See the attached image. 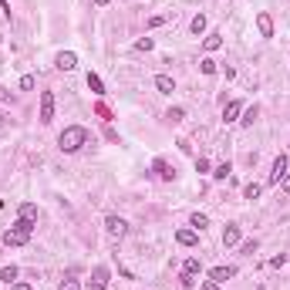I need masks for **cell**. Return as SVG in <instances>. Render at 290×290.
Masks as SVG:
<instances>
[{
    "instance_id": "cell-1",
    "label": "cell",
    "mask_w": 290,
    "mask_h": 290,
    "mask_svg": "<svg viewBox=\"0 0 290 290\" xmlns=\"http://www.w3.org/2000/svg\"><path fill=\"white\" fill-rule=\"evenodd\" d=\"M81 145H88V128H84V125H68V128L58 135V149L68 152V155L78 152Z\"/></svg>"
},
{
    "instance_id": "cell-2",
    "label": "cell",
    "mask_w": 290,
    "mask_h": 290,
    "mask_svg": "<svg viewBox=\"0 0 290 290\" xmlns=\"http://www.w3.org/2000/svg\"><path fill=\"white\" fill-rule=\"evenodd\" d=\"M31 233H34V223L31 219H17L10 230L3 233V247H24L31 240Z\"/></svg>"
},
{
    "instance_id": "cell-3",
    "label": "cell",
    "mask_w": 290,
    "mask_h": 290,
    "mask_svg": "<svg viewBox=\"0 0 290 290\" xmlns=\"http://www.w3.org/2000/svg\"><path fill=\"white\" fill-rule=\"evenodd\" d=\"M108 277H112V270H108L105 263H98L95 273H91V280H88V290H105L108 287Z\"/></svg>"
},
{
    "instance_id": "cell-4",
    "label": "cell",
    "mask_w": 290,
    "mask_h": 290,
    "mask_svg": "<svg viewBox=\"0 0 290 290\" xmlns=\"http://www.w3.org/2000/svg\"><path fill=\"white\" fill-rule=\"evenodd\" d=\"M287 155H277V159H273V169H270V179H267V182H270V186H280V179H284V175H287Z\"/></svg>"
},
{
    "instance_id": "cell-5",
    "label": "cell",
    "mask_w": 290,
    "mask_h": 290,
    "mask_svg": "<svg viewBox=\"0 0 290 290\" xmlns=\"http://www.w3.org/2000/svg\"><path fill=\"white\" fill-rule=\"evenodd\" d=\"M51 118H54V95L51 91H41V122L47 125Z\"/></svg>"
},
{
    "instance_id": "cell-6",
    "label": "cell",
    "mask_w": 290,
    "mask_h": 290,
    "mask_svg": "<svg viewBox=\"0 0 290 290\" xmlns=\"http://www.w3.org/2000/svg\"><path fill=\"white\" fill-rule=\"evenodd\" d=\"M152 172H159L162 182H172V179H175V166H169L166 159H155V162H152Z\"/></svg>"
},
{
    "instance_id": "cell-7",
    "label": "cell",
    "mask_w": 290,
    "mask_h": 290,
    "mask_svg": "<svg viewBox=\"0 0 290 290\" xmlns=\"http://www.w3.org/2000/svg\"><path fill=\"white\" fill-rule=\"evenodd\" d=\"M105 230L112 233V236H125L128 233V223L122 216H105Z\"/></svg>"
},
{
    "instance_id": "cell-8",
    "label": "cell",
    "mask_w": 290,
    "mask_h": 290,
    "mask_svg": "<svg viewBox=\"0 0 290 290\" xmlns=\"http://www.w3.org/2000/svg\"><path fill=\"white\" fill-rule=\"evenodd\" d=\"M54 64H58V71H75L78 68V54L75 51H61L58 58H54Z\"/></svg>"
},
{
    "instance_id": "cell-9",
    "label": "cell",
    "mask_w": 290,
    "mask_h": 290,
    "mask_svg": "<svg viewBox=\"0 0 290 290\" xmlns=\"http://www.w3.org/2000/svg\"><path fill=\"white\" fill-rule=\"evenodd\" d=\"M256 31H260V38H273V17L267 10L256 14Z\"/></svg>"
},
{
    "instance_id": "cell-10",
    "label": "cell",
    "mask_w": 290,
    "mask_h": 290,
    "mask_svg": "<svg viewBox=\"0 0 290 290\" xmlns=\"http://www.w3.org/2000/svg\"><path fill=\"white\" fill-rule=\"evenodd\" d=\"M233 277H236V267H213V270H209V280H216L219 287H223L226 280H233Z\"/></svg>"
},
{
    "instance_id": "cell-11",
    "label": "cell",
    "mask_w": 290,
    "mask_h": 290,
    "mask_svg": "<svg viewBox=\"0 0 290 290\" xmlns=\"http://www.w3.org/2000/svg\"><path fill=\"white\" fill-rule=\"evenodd\" d=\"M175 243L179 247H196L199 243V233L196 230H175Z\"/></svg>"
},
{
    "instance_id": "cell-12",
    "label": "cell",
    "mask_w": 290,
    "mask_h": 290,
    "mask_svg": "<svg viewBox=\"0 0 290 290\" xmlns=\"http://www.w3.org/2000/svg\"><path fill=\"white\" fill-rule=\"evenodd\" d=\"M219 47H223V34H219V31H213V34L203 38V51H206V54H213V51H219Z\"/></svg>"
},
{
    "instance_id": "cell-13",
    "label": "cell",
    "mask_w": 290,
    "mask_h": 290,
    "mask_svg": "<svg viewBox=\"0 0 290 290\" xmlns=\"http://www.w3.org/2000/svg\"><path fill=\"white\" fill-rule=\"evenodd\" d=\"M223 247H240V226H236V223H226V230H223Z\"/></svg>"
},
{
    "instance_id": "cell-14",
    "label": "cell",
    "mask_w": 290,
    "mask_h": 290,
    "mask_svg": "<svg viewBox=\"0 0 290 290\" xmlns=\"http://www.w3.org/2000/svg\"><path fill=\"white\" fill-rule=\"evenodd\" d=\"M155 88H159L162 95H172V91H175V81L169 75H159V78H155Z\"/></svg>"
},
{
    "instance_id": "cell-15",
    "label": "cell",
    "mask_w": 290,
    "mask_h": 290,
    "mask_svg": "<svg viewBox=\"0 0 290 290\" xmlns=\"http://www.w3.org/2000/svg\"><path fill=\"white\" fill-rule=\"evenodd\" d=\"M17 219H31V223H38V206L34 203H20V209H17Z\"/></svg>"
},
{
    "instance_id": "cell-16",
    "label": "cell",
    "mask_w": 290,
    "mask_h": 290,
    "mask_svg": "<svg viewBox=\"0 0 290 290\" xmlns=\"http://www.w3.org/2000/svg\"><path fill=\"white\" fill-rule=\"evenodd\" d=\"M206 24H209V20H206V14H196V17L189 20V31L199 38V34H206Z\"/></svg>"
},
{
    "instance_id": "cell-17",
    "label": "cell",
    "mask_w": 290,
    "mask_h": 290,
    "mask_svg": "<svg viewBox=\"0 0 290 290\" xmlns=\"http://www.w3.org/2000/svg\"><path fill=\"white\" fill-rule=\"evenodd\" d=\"M240 115H243V105H240V101H230V105L223 108V118H226V122H236Z\"/></svg>"
},
{
    "instance_id": "cell-18",
    "label": "cell",
    "mask_w": 290,
    "mask_h": 290,
    "mask_svg": "<svg viewBox=\"0 0 290 290\" xmlns=\"http://www.w3.org/2000/svg\"><path fill=\"white\" fill-rule=\"evenodd\" d=\"M230 172H233L230 162H219V166L213 169V179H216V182H223V179H230Z\"/></svg>"
},
{
    "instance_id": "cell-19",
    "label": "cell",
    "mask_w": 290,
    "mask_h": 290,
    "mask_svg": "<svg viewBox=\"0 0 290 290\" xmlns=\"http://www.w3.org/2000/svg\"><path fill=\"white\" fill-rule=\"evenodd\" d=\"M189 226L199 233V230H206V226H209V219H206L203 213H193V216H189Z\"/></svg>"
},
{
    "instance_id": "cell-20",
    "label": "cell",
    "mask_w": 290,
    "mask_h": 290,
    "mask_svg": "<svg viewBox=\"0 0 290 290\" xmlns=\"http://www.w3.org/2000/svg\"><path fill=\"white\" fill-rule=\"evenodd\" d=\"M0 280H3V284H17V267H14V263L3 267V270H0Z\"/></svg>"
},
{
    "instance_id": "cell-21",
    "label": "cell",
    "mask_w": 290,
    "mask_h": 290,
    "mask_svg": "<svg viewBox=\"0 0 290 290\" xmlns=\"http://www.w3.org/2000/svg\"><path fill=\"white\" fill-rule=\"evenodd\" d=\"M199 270H203V263H199L196 256H189V260L182 263V273H193V277H196V273H199Z\"/></svg>"
},
{
    "instance_id": "cell-22",
    "label": "cell",
    "mask_w": 290,
    "mask_h": 290,
    "mask_svg": "<svg viewBox=\"0 0 290 290\" xmlns=\"http://www.w3.org/2000/svg\"><path fill=\"white\" fill-rule=\"evenodd\" d=\"M88 88H91L95 95H105V84H101V78L98 75H88Z\"/></svg>"
},
{
    "instance_id": "cell-23",
    "label": "cell",
    "mask_w": 290,
    "mask_h": 290,
    "mask_svg": "<svg viewBox=\"0 0 290 290\" xmlns=\"http://www.w3.org/2000/svg\"><path fill=\"white\" fill-rule=\"evenodd\" d=\"M199 71H203V75H216V61L213 58H203V61H199Z\"/></svg>"
},
{
    "instance_id": "cell-24",
    "label": "cell",
    "mask_w": 290,
    "mask_h": 290,
    "mask_svg": "<svg viewBox=\"0 0 290 290\" xmlns=\"http://www.w3.org/2000/svg\"><path fill=\"white\" fill-rule=\"evenodd\" d=\"M256 196H260V186H256V182H250V186H243V199H256Z\"/></svg>"
},
{
    "instance_id": "cell-25",
    "label": "cell",
    "mask_w": 290,
    "mask_h": 290,
    "mask_svg": "<svg viewBox=\"0 0 290 290\" xmlns=\"http://www.w3.org/2000/svg\"><path fill=\"white\" fill-rule=\"evenodd\" d=\"M152 47H155L152 38H138V41H135V51H152Z\"/></svg>"
},
{
    "instance_id": "cell-26",
    "label": "cell",
    "mask_w": 290,
    "mask_h": 290,
    "mask_svg": "<svg viewBox=\"0 0 290 290\" xmlns=\"http://www.w3.org/2000/svg\"><path fill=\"white\" fill-rule=\"evenodd\" d=\"M169 122H172V125H179V122H182V118H186V112H182V108H169Z\"/></svg>"
},
{
    "instance_id": "cell-27",
    "label": "cell",
    "mask_w": 290,
    "mask_h": 290,
    "mask_svg": "<svg viewBox=\"0 0 290 290\" xmlns=\"http://www.w3.org/2000/svg\"><path fill=\"white\" fill-rule=\"evenodd\" d=\"M240 122H243V125H253V122H256V108H247V112H243V118H240Z\"/></svg>"
},
{
    "instance_id": "cell-28",
    "label": "cell",
    "mask_w": 290,
    "mask_h": 290,
    "mask_svg": "<svg viewBox=\"0 0 290 290\" xmlns=\"http://www.w3.org/2000/svg\"><path fill=\"white\" fill-rule=\"evenodd\" d=\"M34 88V75H24L20 78V91H31Z\"/></svg>"
},
{
    "instance_id": "cell-29",
    "label": "cell",
    "mask_w": 290,
    "mask_h": 290,
    "mask_svg": "<svg viewBox=\"0 0 290 290\" xmlns=\"http://www.w3.org/2000/svg\"><path fill=\"white\" fill-rule=\"evenodd\" d=\"M179 284H182V287H196V277H193V273H182Z\"/></svg>"
},
{
    "instance_id": "cell-30",
    "label": "cell",
    "mask_w": 290,
    "mask_h": 290,
    "mask_svg": "<svg viewBox=\"0 0 290 290\" xmlns=\"http://www.w3.org/2000/svg\"><path fill=\"white\" fill-rule=\"evenodd\" d=\"M196 172H209V159H196Z\"/></svg>"
},
{
    "instance_id": "cell-31",
    "label": "cell",
    "mask_w": 290,
    "mask_h": 290,
    "mask_svg": "<svg viewBox=\"0 0 290 290\" xmlns=\"http://www.w3.org/2000/svg\"><path fill=\"white\" fill-rule=\"evenodd\" d=\"M284 263H287V253H280V256H273L270 260V267H284Z\"/></svg>"
},
{
    "instance_id": "cell-32",
    "label": "cell",
    "mask_w": 290,
    "mask_h": 290,
    "mask_svg": "<svg viewBox=\"0 0 290 290\" xmlns=\"http://www.w3.org/2000/svg\"><path fill=\"white\" fill-rule=\"evenodd\" d=\"M240 250H243V253H253V250H256V240H250V243H240Z\"/></svg>"
},
{
    "instance_id": "cell-33",
    "label": "cell",
    "mask_w": 290,
    "mask_h": 290,
    "mask_svg": "<svg viewBox=\"0 0 290 290\" xmlns=\"http://www.w3.org/2000/svg\"><path fill=\"white\" fill-rule=\"evenodd\" d=\"M162 24H166V17H149V31L152 27H162Z\"/></svg>"
},
{
    "instance_id": "cell-34",
    "label": "cell",
    "mask_w": 290,
    "mask_h": 290,
    "mask_svg": "<svg viewBox=\"0 0 290 290\" xmlns=\"http://www.w3.org/2000/svg\"><path fill=\"white\" fill-rule=\"evenodd\" d=\"M280 189H284V193H287V196H290V172H287V175H284V179H280Z\"/></svg>"
},
{
    "instance_id": "cell-35",
    "label": "cell",
    "mask_w": 290,
    "mask_h": 290,
    "mask_svg": "<svg viewBox=\"0 0 290 290\" xmlns=\"http://www.w3.org/2000/svg\"><path fill=\"white\" fill-rule=\"evenodd\" d=\"M199 290H219V284L216 280H206V284H199Z\"/></svg>"
},
{
    "instance_id": "cell-36",
    "label": "cell",
    "mask_w": 290,
    "mask_h": 290,
    "mask_svg": "<svg viewBox=\"0 0 290 290\" xmlns=\"http://www.w3.org/2000/svg\"><path fill=\"white\" fill-rule=\"evenodd\" d=\"M0 101H14V95H10V91H7L3 84H0Z\"/></svg>"
},
{
    "instance_id": "cell-37",
    "label": "cell",
    "mask_w": 290,
    "mask_h": 290,
    "mask_svg": "<svg viewBox=\"0 0 290 290\" xmlns=\"http://www.w3.org/2000/svg\"><path fill=\"white\" fill-rule=\"evenodd\" d=\"M14 290H34V287H31V284H20V280H17V284H14Z\"/></svg>"
},
{
    "instance_id": "cell-38",
    "label": "cell",
    "mask_w": 290,
    "mask_h": 290,
    "mask_svg": "<svg viewBox=\"0 0 290 290\" xmlns=\"http://www.w3.org/2000/svg\"><path fill=\"white\" fill-rule=\"evenodd\" d=\"M0 7H3V14L10 17V3H7V0H0Z\"/></svg>"
},
{
    "instance_id": "cell-39",
    "label": "cell",
    "mask_w": 290,
    "mask_h": 290,
    "mask_svg": "<svg viewBox=\"0 0 290 290\" xmlns=\"http://www.w3.org/2000/svg\"><path fill=\"white\" fill-rule=\"evenodd\" d=\"M105 3H112V0H95V7H105Z\"/></svg>"
},
{
    "instance_id": "cell-40",
    "label": "cell",
    "mask_w": 290,
    "mask_h": 290,
    "mask_svg": "<svg viewBox=\"0 0 290 290\" xmlns=\"http://www.w3.org/2000/svg\"><path fill=\"white\" fill-rule=\"evenodd\" d=\"M0 128H3V115H0Z\"/></svg>"
}]
</instances>
